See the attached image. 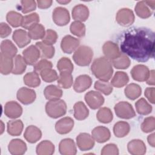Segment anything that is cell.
I'll use <instances>...</instances> for the list:
<instances>
[{"mask_svg":"<svg viewBox=\"0 0 155 155\" xmlns=\"http://www.w3.org/2000/svg\"><path fill=\"white\" fill-rule=\"evenodd\" d=\"M154 31L146 27H131L117 38L122 53L139 62H145L154 55Z\"/></svg>","mask_w":155,"mask_h":155,"instance_id":"6da1fadb","label":"cell"},{"mask_svg":"<svg viewBox=\"0 0 155 155\" xmlns=\"http://www.w3.org/2000/svg\"><path fill=\"white\" fill-rule=\"evenodd\" d=\"M91 71L97 78L104 81L110 80L113 73L111 62L105 57L94 59L91 66Z\"/></svg>","mask_w":155,"mask_h":155,"instance_id":"7a4b0ae2","label":"cell"},{"mask_svg":"<svg viewBox=\"0 0 155 155\" xmlns=\"http://www.w3.org/2000/svg\"><path fill=\"white\" fill-rule=\"evenodd\" d=\"M67 104L62 99L49 101L45 105V111L47 115L53 119H56L65 114Z\"/></svg>","mask_w":155,"mask_h":155,"instance_id":"3957f363","label":"cell"},{"mask_svg":"<svg viewBox=\"0 0 155 155\" xmlns=\"http://www.w3.org/2000/svg\"><path fill=\"white\" fill-rule=\"evenodd\" d=\"M93 51L88 46L82 45L78 48L73 56L74 62L79 66H87L91 62Z\"/></svg>","mask_w":155,"mask_h":155,"instance_id":"277c9868","label":"cell"},{"mask_svg":"<svg viewBox=\"0 0 155 155\" xmlns=\"http://www.w3.org/2000/svg\"><path fill=\"white\" fill-rule=\"evenodd\" d=\"M155 8V1H140L136 4L134 10L140 18L146 19L150 17Z\"/></svg>","mask_w":155,"mask_h":155,"instance_id":"5b68a950","label":"cell"},{"mask_svg":"<svg viewBox=\"0 0 155 155\" xmlns=\"http://www.w3.org/2000/svg\"><path fill=\"white\" fill-rule=\"evenodd\" d=\"M114 109L116 116L119 118L130 119L136 116V113L132 105L125 101H121L117 103Z\"/></svg>","mask_w":155,"mask_h":155,"instance_id":"8992f818","label":"cell"},{"mask_svg":"<svg viewBox=\"0 0 155 155\" xmlns=\"http://www.w3.org/2000/svg\"><path fill=\"white\" fill-rule=\"evenodd\" d=\"M134 15L133 12L128 8H123L117 12L116 19L121 26L128 27L134 22Z\"/></svg>","mask_w":155,"mask_h":155,"instance_id":"52a82bcc","label":"cell"},{"mask_svg":"<svg viewBox=\"0 0 155 155\" xmlns=\"http://www.w3.org/2000/svg\"><path fill=\"white\" fill-rule=\"evenodd\" d=\"M52 18L54 22L59 26L66 25L70 20L69 12L67 8L62 7H58L54 9Z\"/></svg>","mask_w":155,"mask_h":155,"instance_id":"ba28073f","label":"cell"},{"mask_svg":"<svg viewBox=\"0 0 155 155\" xmlns=\"http://www.w3.org/2000/svg\"><path fill=\"white\" fill-rule=\"evenodd\" d=\"M85 101L87 105L93 110L100 108L104 103L102 95L96 91H90L85 95Z\"/></svg>","mask_w":155,"mask_h":155,"instance_id":"9c48e42d","label":"cell"},{"mask_svg":"<svg viewBox=\"0 0 155 155\" xmlns=\"http://www.w3.org/2000/svg\"><path fill=\"white\" fill-rule=\"evenodd\" d=\"M23 58L27 65H35L41 57L40 51L34 45H31L22 51Z\"/></svg>","mask_w":155,"mask_h":155,"instance_id":"30bf717a","label":"cell"},{"mask_svg":"<svg viewBox=\"0 0 155 155\" xmlns=\"http://www.w3.org/2000/svg\"><path fill=\"white\" fill-rule=\"evenodd\" d=\"M79 44L80 41L78 39L71 35H66L61 40V47L65 53L71 54L77 49Z\"/></svg>","mask_w":155,"mask_h":155,"instance_id":"8fae6325","label":"cell"},{"mask_svg":"<svg viewBox=\"0 0 155 155\" xmlns=\"http://www.w3.org/2000/svg\"><path fill=\"white\" fill-rule=\"evenodd\" d=\"M76 143L81 151H88L93 148L94 139L88 133H81L76 137Z\"/></svg>","mask_w":155,"mask_h":155,"instance_id":"7c38bea8","label":"cell"},{"mask_svg":"<svg viewBox=\"0 0 155 155\" xmlns=\"http://www.w3.org/2000/svg\"><path fill=\"white\" fill-rule=\"evenodd\" d=\"M16 97L18 100L22 104L28 105L35 101L36 95L33 90L27 87H22L18 90Z\"/></svg>","mask_w":155,"mask_h":155,"instance_id":"4fadbf2b","label":"cell"},{"mask_svg":"<svg viewBox=\"0 0 155 155\" xmlns=\"http://www.w3.org/2000/svg\"><path fill=\"white\" fill-rule=\"evenodd\" d=\"M150 74V70L148 67L144 65H136L131 70V75L133 79L136 81H146Z\"/></svg>","mask_w":155,"mask_h":155,"instance_id":"5bb4252c","label":"cell"},{"mask_svg":"<svg viewBox=\"0 0 155 155\" xmlns=\"http://www.w3.org/2000/svg\"><path fill=\"white\" fill-rule=\"evenodd\" d=\"M102 51L105 57L110 61L117 58L121 53L118 45L112 41L105 42L102 47Z\"/></svg>","mask_w":155,"mask_h":155,"instance_id":"9a60e30c","label":"cell"},{"mask_svg":"<svg viewBox=\"0 0 155 155\" xmlns=\"http://www.w3.org/2000/svg\"><path fill=\"white\" fill-rule=\"evenodd\" d=\"M92 84L91 77L87 74H82L76 78L73 89L77 93H82L90 87Z\"/></svg>","mask_w":155,"mask_h":155,"instance_id":"2e32d148","label":"cell"},{"mask_svg":"<svg viewBox=\"0 0 155 155\" xmlns=\"http://www.w3.org/2000/svg\"><path fill=\"white\" fill-rule=\"evenodd\" d=\"M22 113V107L15 101L7 102L4 106V114L9 118L16 119Z\"/></svg>","mask_w":155,"mask_h":155,"instance_id":"e0dca14e","label":"cell"},{"mask_svg":"<svg viewBox=\"0 0 155 155\" xmlns=\"http://www.w3.org/2000/svg\"><path fill=\"white\" fill-rule=\"evenodd\" d=\"M74 120L70 117H65L59 120L55 124V130L60 134H65L71 131Z\"/></svg>","mask_w":155,"mask_h":155,"instance_id":"ac0fdd59","label":"cell"},{"mask_svg":"<svg viewBox=\"0 0 155 155\" xmlns=\"http://www.w3.org/2000/svg\"><path fill=\"white\" fill-rule=\"evenodd\" d=\"M91 136L97 142L104 143L110 139L111 134L108 128L103 126H98L92 130Z\"/></svg>","mask_w":155,"mask_h":155,"instance_id":"d6986e66","label":"cell"},{"mask_svg":"<svg viewBox=\"0 0 155 155\" xmlns=\"http://www.w3.org/2000/svg\"><path fill=\"white\" fill-rule=\"evenodd\" d=\"M59 151L63 155H74L77 149L74 140L70 138L62 139L59 145Z\"/></svg>","mask_w":155,"mask_h":155,"instance_id":"ffe728a7","label":"cell"},{"mask_svg":"<svg viewBox=\"0 0 155 155\" xmlns=\"http://www.w3.org/2000/svg\"><path fill=\"white\" fill-rule=\"evenodd\" d=\"M27 149L26 143L19 139H12L8 145V151L13 155L24 154L26 152Z\"/></svg>","mask_w":155,"mask_h":155,"instance_id":"44dd1931","label":"cell"},{"mask_svg":"<svg viewBox=\"0 0 155 155\" xmlns=\"http://www.w3.org/2000/svg\"><path fill=\"white\" fill-rule=\"evenodd\" d=\"M12 38L17 45L20 48L25 47L31 41V38L28 36V32L22 29H17L15 30Z\"/></svg>","mask_w":155,"mask_h":155,"instance_id":"7402d4cb","label":"cell"},{"mask_svg":"<svg viewBox=\"0 0 155 155\" xmlns=\"http://www.w3.org/2000/svg\"><path fill=\"white\" fill-rule=\"evenodd\" d=\"M72 18L76 21L84 22L89 16V10L84 4L75 5L72 9Z\"/></svg>","mask_w":155,"mask_h":155,"instance_id":"603a6c76","label":"cell"},{"mask_svg":"<svg viewBox=\"0 0 155 155\" xmlns=\"http://www.w3.org/2000/svg\"><path fill=\"white\" fill-rule=\"evenodd\" d=\"M128 152L133 155H143L146 153V146L140 139H133L127 145Z\"/></svg>","mask_w":155,"mask_h":155,"instance_id":"cb8c5ba5","label":"cell"},{"mask_svg":"<svg viewBox=\"0 0 155 155\" xmlns=\"http://www.w3.org/2000/svg\"><path fill=\"white\" fill-rule=\"evenodd\" d=\"M24 137L29 143H34L41 138L42 132L35 125H30L26 128Z\"/></svg>","mask_w":155,"mask_h":155,"instance_id":"d4e9b609","label":"cell"},{"mask_svg":"<svg viewBox=\"0 0 155 155\" xmlns=\"http://www.w3.org/2000/svg\"><path fill=\"white\" fill-rule=\"evenodd\" d=\"M62 90L54 85L47 86L44 90V94L46 99L49 101L60 99L62 96Z\"/></svg>","mask_w":155,"mask_h":155,"instance_id":"484cf974","label":"cell"},{"mask_svg":"<svg viewBox=\"0 0 155 155\" xmlns=\"http://www.w3.org/2000/svg\"><path fill=\"white\" fill-rule=\"evenodd\" d=\"M14 67L13 58L7 57L1 53L0 54V71L2 74H8L12 72Z\"/></svg>","mask_w":155,"mask_h":155,"instance_id":"4316f807","label":"cell"},{"mask_svg":"<svg viewBox=\"0 0 155 155\" xmlns=\"http://www.w3.org/2000/svg\"><path fill=\"white\" fill-rule=\"evenodd\" d=\"M74 117L76 119L82 120L85 119L89 115V110L82 101L76 102L73 107Z\"/></svg>","mask_w":155,"mask_h":155,"instance_id":"83f0119b","label":"cell"},{"mask_svg":"<svg viewBox=\"0 0 155 155\" xmlns=\"http://www.w3.org/2000/svg\"><path fill=\"white\" fill-rule=\"evenodd\" d=\"M1 53L5 56L13 58L16 56L18 49L11 41L5 39L1 44Z\"/></svg>","mask_w":155,"mask_h":155,"instance_id":"f1b7e54d","label":"cell"},{"mask_svg":"<svg viewBox=\"0 0 155 155\" xmlns=\"http://www.w3.org/2000/svg\"><path fill=\"white\" fill-rule=\"evenodd\" d=\"M36 151L38 155H51L54 151V145L51 142L45 140L37 145Z\"/></svg>","mask_w":155,"mask_h":155,"instance_id":"f546056e","label":"cell"},{"mask_svg":"<svg viewBox=\"0 0 155 155\" xmlns=\"http://www.w3.org/2000/svg\"><path fill=\"white\" fill-rule=\"evenodd\" d=\"M36 46L38 48L41 53V58L42 59H51L53 57L55 52L53 45H47L42 41L37 42Z\"/></svg>","mask_w":155,"mask_h":155,"instance_id":"4dcf8cb0","label":"cell"},{"mask_svg":"<svg viewBox=\"0 0 155 155\" xmlns=\"http://www.w3.org/2000/svg\"><path fill=\"white\" fill-rule=\"evenodd\" d=\"M23 128V122L21 120H12L7 122V132L12 136H19Z\"/></svg>","mask_w":155,"mask_h":155,"instance_id":"1f68e13d","label":"cell"},{"mask_svg":"<svg viewBox=\"0 0 155 155\" xmlns=\"http://www.w3.org/2000/svg\"><path fill=\"white\" fill-rule=\"evenodd\" d=\"M73 82V76L71 73L67 71L60 72L57 80L58 85L59 87L67 89L71 87Z\"/></svg>","mask_w":155,"mask_h":155,"instance_id":"d6a6232c","label":"cell"},{"mask_svg":"<svg viewBox=\"0 0 155 155\" xmlns=\"http://www.w3.org/2000/svg\"><path fill=\"white\" fill-rule=\"evenodd\" d=\"M124 93L127 98L131 100H135L140 96L142 88L138 84L131 83L125 88Z\"/></svg>","mask_w":155,"mask_h":155,"instance_id":"836d02e7","label":"cell"},{"mask_svg":"<svg viewBox=\"0 0 155 155\" xmlns=\"http://www.w3.org/2000/svg\"><path fill=\"white\" fill-rule=\"evenodd\" d=\"M129 81L128 74L124 71H117L111 79V84L116 88H121L125 86Z\"/></svg>","mask_w":155,"mask_h":155,"instance_id":"e575fe53","label":"cell"},{"mask_svg":"<svg viewBox=\"0 0 155 155\" xmlns=\"http://www.w3.org/2000/svg\"><path fill=\"white\" fill-rule=\"evenodd\" d=\"M130 130V124L125 121H119L113 127V133L117 137H125L129 133Z\"/></svg>","mask_w":155,"mask_h":155,"instance_id":"d590c367","label":"cell"},{"mask_svg":"<svg viewBox=\"0 0 155 155\" xmlns=\"http://www.w3.org/2000/svg\"><path fill=\"white\" fill-rule=\"evenodd\" d=\"M45 33L44 27L41 24H36L28 29V34L30 38L34 40L42 39Z\"/></svg>","mask_w":155,"mask_h":155,"instance_id":"8d00e7d4","label":"cell"},{"mask_svg":"<svg viewBox=\"0 0 155 155\" xmlns=\"http://www.w3.org/2000/svg\"><path fill=\"white\" fill-rule=\"evenodd\" d=\"M96 117L100 122L108 124L113 120V116L110 108L107 107H102L98 110L96 114Z\"/></svg>","mask_w":155,"mask_h":155,"instance_id":"74e56055","label":"cell"},{"mask_svg":"<svg viewBox=\"0 0 155 155\" xmlns=\"http://www.w3.org/2000/svg\"><path fill=\"white\" fill-rule=\"evenodd\" d=\"M130 59L126 54L120 53L116 59L111 61V64L117 69H127L130 65Z\"/></svg>","mask_w":155,"mask_h":155,"instance_id":"f35d334b","label":"cell"},{"mask_svg":"<svg viewBox=\"0 0 155 155\" xmlns=\"http://www.w3.org/2000/svg\"><path fill=\"white\" fill-rule=\"evenodd\" d=\"M24 84L30 87H37L41 84L39 74L36 71L27 73L24 76Z\"/></svg>","mask_w":155,"mask_h":155,"instance_id":"ab89813d","label":"cell"},{"mask_svg":"<svg viewBox=\"0 0 155 155\" xmlns=\"http://www.w3.org/2000/svg\"><path fill=\"white\" fill-rule=\"evenodd\" d=\"M135 106L137 112L140 115H148L153 110L152 106L143 97L135 103Z\"/></svg>","mask_w":155,"mask_h":155,"instance_id":"60d3db41","label":"cell"},{"mask_svg":"<svg viewBox=\"0 0 155 155\" xmlns=\"http://www.w3.org/2000/svg\"><path fill=\"white\" fill-rule=\"evenodd\" d=\"M39 21V16L36 13H32L31 14L23 16L21 27L25 29H29Z\"/></svg>","mask_w":155,"mask_h":155,"instance_id":"b9f144b4","label":"cell"},{"mask_svg":"<svg viewBox=\"0 0 155 155\" xmlns=\"http://www.w3.org/2000/svg\"><path fill=\"white\" fill-rule=\"evenodd\" d=\"M23 16L19 13L15 11H10L6 15L7 22L13 27H18L21 26Z\"/></svg>","mask_w":155,"mask_h":155,"instance_id":"7bdbcfd3","label":"cell"},{"mask_svg":"<svg viewBox=\"0 0 155 155\" xmlns=\"http://www.w3.org/2000/svg\"><path fill=\"white\" fill-rule=\"evenodd\" d=\"M27 67V63L25 62L24 58L18 54L15 58L14 67L12 71V73L15 74H22Z\"/></svg>","mask_w":155,"mask_h":155,"instance_id":"ee69618b","label":"cell"},{"mask_svg":"<svg viewBox=\"0 0 155 155\" xmlns=\"http://www.w3.org/2000/svg\"><path fill=\"white\" fill-rule=\"evenodd\" d=\"M70 30L73 35L78 37H83L85 35V26L80 21L73 22L70 25Z\"/></svg>","mask_w":155,"mask_h":155,"instance_id":"f6af8a7d","label":"cell"},{"mask_svg":"<svg viewBox=\"0 0 155 155\" xmlns=\"http://www.w3.org/2000/svg\"><path fill=\"white\" fill-rule=\"evenodd\" d=\"M94 88L105 95H109L113 91V86L108 81L101 80L96 81L94 83Z\"/></svg>","mask_w":155,"mask_h":155,"instance_id":"bcb514c9","label":"cell"},{"mask_svg":"<svg viewBox=\"0 0 155 155\" xmlns=\"http://www.w3.org/2000/svg\"><path fill=\"white\" fill-rule=\"evenodd\" d=\"M57 68L59 72L67 71L71 73L73 70V65L70 59L66 57L61 58L57 63Z\"/></svg>","mask_w":155,"mask_h":155,"instance_id":"7dc6e473","label":"cell"},{"mask_svg":"<svg viewBox=\"0 0 155 155\" xmlns=\"http://www.w3.org/2000/svg\"><path fill=\"white\" fill-rule=\"evenodd\" d=\"M39 74L42 80L46 82H52L56 80H58V79L57 72L52 68L44 70L42 71Z\"/></svg>","mask_w":155,"mask_h":155,"instance_id":"c3c4849f","label":"cell"},{"mask_svg":"<svg viewBox=\"0 0 155 155\" xmlns=\"http://www.w3.org/2000/svg\"><path fill=\"white\" fill-rule=\"evenodd\" d=\"M141 130L144 133H150L155 129V119L154 116L147 117L144 119L141 124Z\"/></svg>","mask_w":155,"mask_h":155,"instance_id":"681fc988","label":"cell"},{"mask_svg":"<svg viewBox=\"0 0 155 155\" xmlns=\"http://www.w3.org/2000/svg\"><path fill=\"white\" fill-rule=\"evenodd\" d=\"M58 39L57 33L51 29H48L45 31V35L42 39V42L47 45H52L56 43Z\"/></svg>","mask_w":155,"mask_h":155,"instance_id":"f907efd6","label":"cell"},{"mask_svg":"<svg viewBox=\"0 0 155 155\" xmlns=\"http://www.w3.org/2000/svg\"><path fill=\"white\" fill-rule=\"evenodd\" d=\"M36 5V2L34 0H22L21 1L19 8L23 13H27L35 10Z\"/></svg>","mask_w":155,"mask_h":155,"instance_id":"816d5d0a","label":"cell"},{"mask_svg":"<svg viewBox=\"0 0 155 155\" xmlns=\"http://www.w3.org/2000/svg\"><path fill=\"white\" fill-rule=\"evenodd\" d=\"M52 66L53 65L51 62L47 60L46 59H42L34 65V70L36 73H40L44 70L51 68Z\"/></svg>","mask_w":155,"mask_h":155,"instance_id":"f5cc1de1","label":"cell"},{"mask_svg":"<svg viewBox=\"0 0 155 155\" xmlns=\"http://www.w3.org/2000/svg\"><path fill=\"white\" fill-rule=\"evenodd\" d=\"M102 155H117L119 154V149L116 145L109 143L105 145L101 150Z\"/></svg>","mask_w":155,"mask_h":155,"instance_id":"db71d44e","label":"cell"},{"mask_svg":"<svg viewBox=\"0 0 155 155\" xmlns=\"http://www.w3.org/2000/svg\"><path fill=\"white\" fill-rule=\"evenodd\" d=\"M12 32V28L10 26L5 22H1L0 24V36L2 38H6Z\"/></svg>","mask_w":155,"mask_h":155,"instance_id":"11a10c76","label":"cell"},{"mask_svg":"<svg viewBox=\"0 0 155 155\" xmlns=\"http://www.w3.org/2000/svg\"><path fill=\"white\" fill-rule=\"evenodd\" d=\"M154 87H148L145 89L144 94L151 104H154Z\"/></svg>","mask_w":155,"mask_h":155,"instance_id":"9f6ffc18","label":"cell"},{"mask_svg":"<svg viewBox=\"0 0 155 155\" xmlns=\"http://www.w3.org/2000/svg\"><path fill=\"white\" fill-rule=\"evenodd\" d=\"M52 2L53 1L51 0H38L36 1L38 7L41 9L49 8L51 5Z\"/></svg>","mask_w":155,"mask_h":155,"instance_id":"6f0895ef","label":"cell"},{"mask_svg":"<svg viewBox=\"0 0 155 155\" xmlns=\"http://www.w3.org/2000/svg\"><path fill=\"white\" fill-rule=\"evenodd\" d=\"M146 82L148 85H154L155 81H154V70L150 71V74Z\"/></svg>","mask_w":155,"mask_h":155,"instance_id":"680465c9","label":"cell"},{"mask_svg":"<svg viewBox=\"0 0 155 155\" xmlns=\"http://www.w3.org/2000/svg\"><path fill=\"white\" fill-rule=\"evenodd\" d=\"M155 137V134L153 133L148 135V136L147 137L148 142L152 147H155V137Z\"/></svg>","mask_w":155,"mask_h":155,"instance_id":"91938a15","label":"cell"},{"mask_svg":"<svg viewBox=\"0 0 155 155\" xmlns=\"http://www.w3.org/2000/svg\"><path fill=\"white\" fill-rule=\"evenodd\" d=\"M56 2L61 4H67L69 3L70 2V1H59V0H57Z\"/></svg>","mask_w":155,"mask_h":155,"instance_id":"94428289","label":"cell"},{"mask_svg":"<svg viewBox=\"0 0 155 155\" xmlns=\"http://www.w3.org/2000/svg\"><path fill=\"white\" fill-rule=\"evenodd\" d=\"M1 126H2V130H1V134H2L3 133V131H4L3 128L4 127V124H3V122L2 121H1Z\"/></svg>","mask_w":155,"mask_h":155,"instance_id":"6125c7cd","label":"cell"}]
</instances>
